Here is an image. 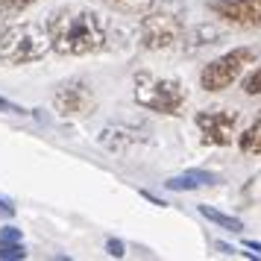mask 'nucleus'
Segmentation results:
<instances>
[{"label":"nucleus","instance_id":"a211bd4d","mask_svg":"<svg viewBox=\"0 0 261 261\" xmlns=\"http://www.w3.org/2000/svg\"><path fill=\"white\" fill-rule=\"evenodd\" d=\"M106 249H109V255H115V258H123L126 255V249H123V244H120L118 238H109Z\"/></svg>","mask_w":261,"mask_h":261},{"label":"nucleus","instance_id":"0eeeda50","mask_svg":"<svg viewBox=\"0 0 261 261\" xmlns=\"http://www.w3.org/2000/svg\"><path fill=\"white\" fill-rule=\"evenodd\" d=\"M197 129L202 132V141L214 147H226L235 138L238 112L235 109H214V112H197Z\"/></svg>","mask_w":261,"mask_h":261},{"label":"nucleus","instance_id":"4468645a","mask_svg":"<svg viewBox=\"0 0 261 261\" xmlns=\"http://www.w3.org/2000/svg\"><path fill=\"white\" fill-rule=\"evenodd\" d=\"M241 150L244 153H249V155H255V153H261V118L255 120V123H249L247 129H244V135H241Z\"/></svg>","mask_w":261,"mask_h":261},{"label":"nucleus","instance_id":"423d86ee","mask_svg":"<svg viewBox=\"0 0 261 261\" xmlns=\"http://www.w3.org/2000/svg\"><path fill=\"white\" fill-rule=\"evenodd\" d=\"M94 106H97V97L85 80H65L53 94V109L62 118H71V120L85 118V115L94 112Z\"/></svg>","mask_w":261,"mask_h":261},{"label":"nucleus","instance_id":"f03ea898","mask_svg":"<svg viewBox=\"0 0 261 261\" xmlns=\"http://www.w3.org/2000/svg\"><path fill=\"white\" fill-rule=\"evenodd\" d=\"M50 50L47 24L21 21L0 30V62L3 65H27L44 59Z\"/></svg>","mask_w":261,"mask_h":261},{"label":"nucleus","instance_id":"9d476101","mask_svg":"<svg viewBox=\"0 0 261 261\" xmlns=\"http://www.w3.org/2000/svg\"><path fill=\"white\" fill-rule=\"evenodd\" d=\"M217 182H220V176L212 173V170H188V173H182V176L167 179L165 185L170 191H197V188H212Z\"/></svg>","mask_w":261,"mask_h":261},{"label":"nucleus","instance_id":"1a4fd4ad","mask_svg":"<svg viewBox=\"0 0 261 261\" xmlns=\"http://www.w3.org/2000/svg\"><path fill=\"white\" fill-rule=\"evenodd\" d=\"M147 138H150V129L144 123H129V126L112 123V126H106L100 132V144L109 147V150H126L132 144H144Z\"/></svg>","mask_w":261,"mask_h":261},{"label":"nucleus","instance_id":"7ed1b4c3","mask_svg":"<svg viewBox=\"0 0 261 261\" xmlns=\"http://www.w3.org/2000/svg\"><path fill=\"white\" fill-rule=\"evenodd\" d=\"M135 103L141 109L159 112V115H176L185 103V88L173 76L159 73H135Z\"/></svg>","mask_w":261,"mask_h":261},{"label":"nucleus","instance_id":"f257e3e1","mask_svg":"<svg viewBox=\"0 0 261 261\" xmlns=\"http://www.w3.org/2000/svg\"><path fill=\"white\" fill-rule=\"evenodd\" d=\"M50 50L59 56H88L109 44L106 21L85 6H62L47 18Z\"/></svg>","mask_w":261,"mask_h":261},{"label":"nucleus","instance_id":"aec40b11","mask_svg":"<svg viewBox=\"0 0 261 261\" xmlns=\"http://www.w3.org/2000/svg\"><path fill=\"white\" fill-rule=\"evenodd\" d=\"M0 238H3V241H21V229H15V226H3Z\"/></svg>","mask_w":261,"mask_h":261},{"label":"nucleus","instance_id":"412c9836","mask_svg":"<svg viewBox=\"0 0 261 261\" xmlns=\"http://www.w3.org/2000/svg\"><path fill=\"white\" fill-rule=\"evenodd\" d=\"M141 197H144V200H150V202H153V205H162V208H165V205H167L165 200H159V197H155V194H150V191H141Z\"/></svg>","mask_w":261,"mask_h":261},{"label":"nucleus","instance_id":"ddd939ff","mask_svg":"<svg viewBox=\"0 0 261 261\" xmlns=\"http://www.w3.org/2000/svg\"><path fill=\"white\" fill-rule=\"evenodd\" d=\"M200 212L205 220H212L214 226H220V229H226V232H244V223L238 220V217H229V214L217 212V208H212V205H200Z\"/></svg>","mask_w":261,"mask_h":261},{"label":"nucleus","instance_id":"f8f14e48","mask_svg":"<svg viewBox=\"0 0 261 261\" xmlns=\"http://www.w3.org/2000/svg\"><path fill=\"white\" fill-rule=\"evenodd\" d=\"M97 3H103V6H109L120 15H147L155 0H97Z\"/></svg>","mask_w":261,"mask_h":261},{"label":"nucleus","instance_id":"20e7f679","mask_svg":"<svg viewBox=\"0 0 261 261\" xmlns=\"http://www.w3.org/2000/svg\"><path fill=\"white\" fill-rule=\"evenodd\" d=\"M185 33V12L182 9H150L144 15L141 27H138V38H141V47L147 50H162L176 44L179 36Z\"/></svg>","mask_w":261,"mask_h":261},{"label":"nucleus","instance_id":"6ab92c4d","mask_svg":"<svg viewBox=\"0 0 261 261\" xmlns=\"http://www.w3.org/2000/svg\"><path fill=\"white\" fill-rule=\"evenodd\" d=\"M0 112H9V115H27L21 106H15V103H9L6 97H0Z\"/></svg>","mask_w":261,"mask_h":261},{"label":"nucleus","instance_id":"dca6fc26","mask_svg":"<svg viewBox=\"0 0 261 261\" xmlns=\"http://www.w3.org/2000/svg\"><path fill=\"white\" fill-rule=\"evenodd\" d=\"M0 258H12V261H21V258H27V249H24V244L21 241H3L0 238Z\"/></svg>","mask_w":261,"mask_h":261},{"label":"nucleus","instance_id":"2eb2a0df","mask_svg":"<svg viewBox=\"0 0 261 261\" xmlns=\"http://www.w3.org/2000/svg\"><path fill=\"white\" fill-rule=\"evenodd\" d=\"M33 3H38V0H0V24H6L9 18L27 12Z\"/></svg>","mask_w":261,"mask_h":261},{"label":"nucleus","instance_id":"b1692460","mask_svg":"<svg viewBox=\"0 0 261 261\" xmlns=\"http://www.w3.org/2000/svg\"><path fill=\"white\" fill-rule=\"evenodd\" d=\"M244 247H247V249H255V252L261 255V244H258V241H244Z\"/></svg>","mask_w":261,"mask_h":261},{"label":"nucleus","instance_id":"9b49d317","mask_svg":"<svg viewBox=\"0 0 261 261\" xmlns=\"http://www.w3.org/2000/svg\"><path fill=\"white\" fill-rule=\"evenodd\" d=\"M223 38V33L217 30V27H208V24H202V27H197L194 33H182L179 36V41H182V53H197V50H202V47H208V44H214V41H220Z\"/></svg>","mask_w":261,"mask_h":261},{"label":"nucleus","instance_id":"4be33fe9","mask_svg":"<svg viewBox=\"0 0 261 261\" xmlns=\"http://www.w3.org/2000/svg\"><path fill=\"white\" fill-rule=\"evenodd\" d=\"M217 252H223V255H238V252L229 247V244H217Z\"/></svg>","mask_w":261,"mask_h":261},{"label":"nucleus","instance_id":"39448f33","mask_svg":"<svg viewBox=\"0 0 261 261\" xmlns=\"http://www.w3.org/2000/svg\"><path fill=\"white\" fill-rule=\"evenodd\" d=\"M255 59V50L252 47H238V50H229L223 53L220 59L208 62L200 73V85L205 91H223L229 85L235 83L241 73L247 71V65Z\"/></svg>","mask_w":261,"mask_h":261},{"label":"nucleus","instance_id":"f3484780","mask_svg":"<svg viewBox=\"0 0 261 261\" xmlns=\"http://www.w3.org/2000/svg\"><path fill=\"white\" fill-rule=\"evenodd\" d=\"M244 91L247 94H261V65L244 80Z\"/></svg>","mask_w":261,"mask_h":261},{"label":"nucleus","instance_id":"5701e85b","mask_svg":"<svg viewBox=\"0 0 261 261\" xmlns=\"http://www.w3.org/2000/svg\"><path fill=\"white\" fill-rule=\"evenodd\" d=\"M0 208H3L6 214H12V212H15V205H12L9 200H3V197H0Z\"/></svg>","mask_w":261,"mask_h":261},{"label":"nucleus","instance_id":"6e6552de","mask_svg":"<svg viewBox=\"0 0 261 261\" xmlns=\"http://www.w3.org/2000/svg\"><path fill=\"white\" fill-rule=\"evenodd\" d=\"M214 15L238 27H261V0H214L208 3Z\"/></svg>","mask_w":261,"mask_h":261}]
</instances>
